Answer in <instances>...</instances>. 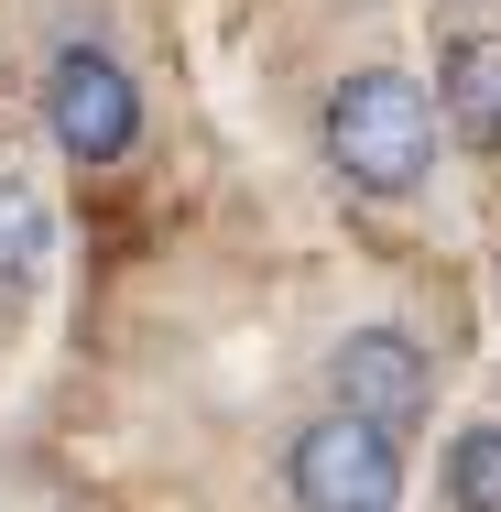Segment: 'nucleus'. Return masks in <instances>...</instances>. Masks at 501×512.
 <instances>
[{
	"label": "nucleus",
	"instance_id": "0eeeda50",
	"mask_svg": "<svg viewBox=\"0 0 501 512\" xmlns=\"http://www.w3.org/2000/svg\"><path fill=\"white\" fill-rule=\"evenodd\" d=\"M447 502L458 512H501V425H469L447 447Z\"/></svg>",
	"mask_w": 501,
	"mask_h": 512
},
{
	"label": "nucleus",
	"instance_id": "f03ea898",
	"mask_svg": "<svg viewBox=\"0 0 501 512\" xmlns=\"http://www.w3.org/2000/svg\"><path fill=\"white\" fill-rule=\"evenodd\" d=\"M295 502L305 512H393L403 502V447L382 425H360V414H316L295 436Z\"/></svg>",
	"mask_w": 501,
	"mask_h": 512
},
{
	"label": "nucleus",
	"instance_id": "7ed1b4c3",
	"mask_svg": "<svg viewBox=\"0 0 501 512\" xmlns=\"http://www.w3.org/2000/svg\"><path fill=\"white\" fill-rule=\"evenodd\" d=\"M44 131H55V153H77V164H120L131 131H142V88H131L109 55L66 44V55L44 66Z\"/></svg>",
	"mask_w": 501,
	"mask_h": 512
},
{
	"label": "nucleus",
	"instance_id": "f257e3e1",
	"mask_svg": "<svg viewBox=\"0 0 501 512\" xmlns=\"http://www.w3.org/2000/svg\"><path fill=\"white\" fill-rule=\"evenodd\" d=\"M327 164L360 197H414L425 164H436V99L414 77H393V66H360L327 99Z\"/></svg>",
	"mask_w": 501,
	"mask_h": 512
},
{
	"label": "nucleus",
	"instance_id": "20e7f679",
	"mask_svg": "<svg viewBox=\"0 0 501 512\" xmlns=\"http://www.w3.org/2000/svg\"><path fill=\"white\" fill-rule=\"evenodd\" d=\"M327 382H338V414H360V425H382V436H403V425L425 414V360H414L403 327H360V338H338Z\"/></svg>",
	"mask_w": 501,
	"mask_h": 512
},
{
	"label": "nucleus",
	"instance_id": "423d86ee",
	"mask_svg": "<svg viewBox=\"0 0 501 512\" xmlns=\"http://www.w3.org/2000/svg\"><path fill=\"white\" fill-rule=\"evenodd\" d=\"M33 273H44V207H33V186L0 175V295H22Z\"/></svg>",
	"mask_w": 501,
	"mask_h": 512
},
{
	"label": "nucleus",
	"instance_id": "39448f33",
	"mask_svg": "<svg viewBox=\"0 0 501 512\" xmlns=\"http://www.w3.org/2000/svg\"><path fill=\"white\" fill-rule=\"evenodd\" d=\"M436 109H447L458 142L501 153V33H458V44L436 55Z\"/></svg>",
	"mask_w": 501,
	"mask_h": 512
}]
</instances>
